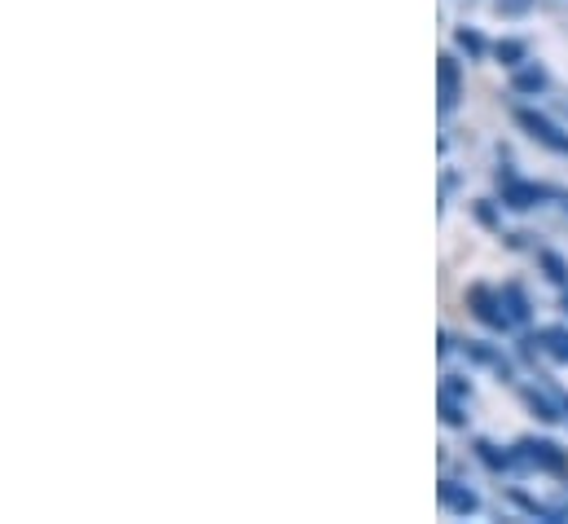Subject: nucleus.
Segmentation results:
<instances>
[{
  "label": "nucleus",
  "instance_id": "nucleus-11",
  "mask_svg": "<svg viewBox=\"0 0 568 524\" xmlns=\"http://www.w3.org/2000/svg\"><path fill=\"white\" fill-rule=\"evenodd\" d=\"M494 58H498L503 67H511V71H516V67H525V62H529V49H525L520 40H498V44H494Z\"/></svg>",
  "mask_w": 568,
  "mask_h": 524
},
{
  "label": "nucleus",
  "instance_id": "nucleus-19",
  "mask_svg": "<svg viewBox=\"0 0 568 524\" xmlns=\"http://www.w3.org/2000/svg\"><path fill=\"white\" fill-rule=\"evenodd\" d=\"M565 414H568V401H565Z\"/></svg>",
  "mask_w": 568,
  "mask_h": 524
},
{
  "label": "nucleus",
  "instance_id": "nucleus-13",
  "mask_svg": "<svg viewBox=\"0 0 568 524\" xmlns=\"http://www.w3.org/2000/svg\"><path fill=\"white\" fill-rule=\"evenodd\" d=\"M538 261H542L547 278H551L556 286H568V261L565 256H556V252H538Z\"/></svg>",
  "mask_w": 568,
  "mask_h": 524
},
{
  "label": "nucleus",
  "instance_id": "nucleus-6",
  "mask_svg": "<svg viewBox=\"0 0 568 524\" xmlns=\"http://www.w3.org/2000/svg\"><path fill=\"white\" fill-rule=\"evenodd\" d=\"M440 507L445 512H454V516H471V512H480V498H476V490H467V485H454V481H440Z\"/></svg>",
  "mask_w": 568,
  "mask_h": 524
},
{
  "label": "nucleus",
  "instance_id": "nucleus-9",
  "mask_svg": "<svg viewBox=\"0 0 568 524\" xmlns=\"http://www.w3.org/2000/svg\"><path fill=\"white\" fill-rule=\"evenodd\" d=\"M463 349H467V357H471V362H480V366H494L498 375H511V366H507V357H503V353H494L489 344H480V340H467Z\"/></svg>",
  "mask_w": 568,
  "mask_h": 524
},
{
  "label": "nucleus",
  "instance_id": "nucleus-17",
  "mask_svg": "<svg viewBox=\"0 0 568 524\" xmlns=\"http://www.w3.org/2000/svg\"><path fill=\"white\" fill-rule=\"evenodd\" d=\"M529 405H534V410H538V419H547V423H556V419H565V414H560V405H551L547 396L529 393Z\"/></svg>",
  "mask_w": 568,
  "mask_h": 524
},
{
  "label": "nucleus",
  "instance_id": "nucleus-18",
  "mask_svg": "<svg viewBox=\"0 0 568 524\" xmlns=\"http://www.w3.org/2000/svg\"><path fill=\"white\" fill-rule=\"evenodd\" d=\"M565 313H568V291H565Z\"/></svg>",
  "mask_w": 568,
  "mask_h": 524
},
{
  "label": "nucleus",
  "instance_id": "nucleus-1",
  "mask_svg": "<svg viewBox=\"0 0 568 524\" xmlns=\"http://www.w3.org/2000/svg\"><path fill=\"white\" fill-rule=\"evenodd\" d=\"M467 304H471V313H476L485 326H494V331H511V326H516L511 313H507V304H503V291L471 286V291H467Z\"/></svg>",
  "mask_w": 568,
  "mask_h": 524
},
{
  "label": "nucleus",
  "instance_id": "nucleus-2",
  "mask_svg": "<svg viewBox=\"0 0 568 524\" xmlns=\"http://www.w3.org/2000/svg\"><path fill=\"white\" fill-rule=\"evenodd\" d=\"M516 458L529 463V467H538V472H551V476L568 472V454L556 441H520L516 445Z\"/></svg>",
  "mask_w": 568,
  "mask_h": 524
},
{
  "label": "nucleus",
  "instance_id": "nucleus-3",
  "mask_svg": "<svg viewBox=\"0 0 568 524\" xmlns=\"http://www.w3.org/2000/svg\"><path fill=\"white\" fill-rule=\"evenodd\" d=\"M463 98V71H458V58L454 53H440L436 62V102H440V115H449Z\"/></svg>",
  "mask_w": 568,
  "mask_h": 524
},
{
  "label": "nucleus",
  "instance_id": "nucleus-5",
  "mask_svg": "<svg viewBox=\"0 0 568 524\" xmlns=\"http://www.w3.org/2000/svg\"><path fill=\"white\" fill-rule=\"evenodd\" d=\"M498 185H503V203H507V208H516V212H529V208H534V203L547 194L542 185L520 181V177H511V172H507V177L498 172Z\"/></svg>",
  "mask_w": 568,
  "mask_h": 524
},
{
  "label": "nucleus",
  "instance_id": "nucleus-7",
  "mask_svg": "<svg viewBox=\"0 0 568 524\" xmlns=\"http://www.w3.org/2000/svg\"><path fill=\"white\" fill-rule=\"evenodd\" d=\"M511 89H516V93H534V98H538V93L547 89V71H542L538 62H525V67H516V75H511Z\"/></svg>",
  "mask_w": 568,
  "mask_h": 524
},
{
  "label": "nucleus",
  "instance_id": "nucleus-8",
  "mask_svg": "<svg viewBox=\"0 0 568 524\" xmlns=\"http://www.w3.org/2000/svg\"><path fill=\"white\" fill-rule=\"evenodd\" d=\"M538 344H542V353H547L556 366H568V326H547V331L538 335Z\"/></svg>",
  "mask_w": 568,
  "mask_h": 524
},
{
  "label": "nucleus",
  "instance_id": "nucleus-10",
  "mask_svg": "<svg viewBox=\"0 0 568 524\" xmlns=\"http://www.w3.org/2000/svg\"><path fill=\"white\" fill-rule=\"evenodd\" d=\"M503 304H507L511 322H529V318H534V309H529V295H525L516 282H507V286H503Z\"/></svg>",
  "mask_w": 568,
  "mask_h": 524
},
{
  "label": "nucleus",
  "instance_id": "nucleus-15",
  "mask_svg": "<svg viewBox=\"0 0 568 524\" xmlns=\"http://www.w3.org/2000/svg\"><path fill=\"white\" fill-rule=\"evenodd\" d=\"M440 393L458 396V401H471V380H463V375H445V384H440Z\"/></svg>",
  "mask_w": 568,
  "mask_h": 524
},
{
  "label": "nucleus",
  "instance_id": "nucleus-14",
  "mask_svg": "<svg viewBox=\"0 0 568 524\" xmlns=\"http://www.w3.org/2000/svg\"><path fill=\"white\" fill-rule=\"evenodd\" d=\"M454 44H458L467 58H485V40H480L471 27H458V31H454Z\"/></svg>",
  "mask_w": 568,
  "mask_h": 524
},
{
  "label": "nucleus",
  "instance_id": "nucleus-16",
  "mask_svg": "<svg viewBox=\"0 0 568 524\" xmlns=\"http://www.w3.org/2000/svg\"><path fill=\"white\" fill-rule=\"evenodd\" d=\"M494 9H498L503 18H525V13L534 9V0H494Z\"/></svg>",
  "mask_w": 568,
  "mask_h": 524
},
{
  "label": "nucleus",
  "instance_id": "nucleus-12",
  "mask_svg": "<svg viewBox=\"0 0 568 524\" xmlns=\"http://www.w3.org/2000/svg\"><path fill=\"white\" fill-rule=\"evenodd\" d=\"M436 401H440V419H445L449 427H467V414H463L467 401H458V396H449V393H440Z\"/></svg>",
  "mask_w": 568,
  "mask_h": 524
},
{
  "label": "nucleus",
  "instance_id": "nucleus-4",
  "mask_svg": "<svg viewBox=\"0 0 568 524\" xmlns=\"http://www.w3.org/2000/svg\"><path fill=\"white\" fill-rule=\"evenodd\" d=\"M516 124L529 132L538 145H547V150H556V154H568V132L560 124H551L547 115H538V111H516Z\"/></svg>",
  "mask_w": 568,
  "mask_h": 524
}]
</instances>
